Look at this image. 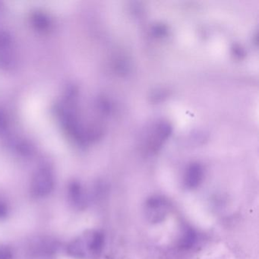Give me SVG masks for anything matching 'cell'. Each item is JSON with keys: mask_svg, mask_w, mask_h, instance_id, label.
Here are the masks:
<instances>
[{"mask_svg": "<svg viewBox=\"0 0 259 259\" xmlns=\"http://www.w3.org/2000/svg\"><path fill=\"white\" fill-rule=\"evenodd\" d=\"M55 187L54 172L48 167L41 168L37 171L31 183V192L33 196L44 198L49 196Z\"/></svg>", "mask_w": 259, "mask_h": 259, "instance_id": "obj_1", "label": "cell"}, {"mask_svg": "<svg viewBox=\"0 0 259 259\" xmlns=\"http://www.w3.org/2000/svg\"><path fill=\"white\" fill-rule=\"evenodd\" d=\"M168 211L169 203L163 197H151L145 203V217L152 224L162 222L166 218Z\"/></svg>", "mask_w": 259, "mask_h": 259, "instance_id": "obj_2", "label": "cell"}, {"mask_svg": "<svg viewBox=\"0 0 259 259\" xmlns=\"http://www.w3.org/2000/svg\"><path fill=\"white\" fill-rule=\"evenodd\" d=\"M59 248L60 244L57 239L50 236H38L31 241L28 251L34 257H46L55 254Z\"/></svg>", "mask_w": 259, "mask_h": 259, "instance_id": "obj_3", "label": "cell"}, {"mask_svg": "<svg viewBox=\"0 0 259 259\" xmlns=\"http://www.w3.org/2000/svg\"><path fill=\"white\" fill-rule=\"evenodd\" d=\"M68 199L74 207L84 208L87 204L88 198L85 190L78 182H72L68 186Z\"/></svg>", "mask_w": 259, "mask_h": 259, "instance_id": "obj_4", "label": "cell"}, {"mask_svg": "<svg viewBox=\"0 0 259 259\" xmlns=\"http://www.w3.org/2000/svg\"><path fill=\"white\" fill-rule=\"evenodd\" d=\"M204 178V169L198 163L189 165L186 169L184 177L185 186L187 189H194L198 187Z\"/></svg>", "mask_w": 259, "mask_h": 259, "instance_id": "obj_5", "label": "cell"}, {"mask_svg": "<svg viewBox=\"0 0 259 259\" xmlns=\"http://www.w3.org/2000/svg\"><path fill=\"white\" fill-rule=\"evenodd\" d=\"M67 253L75 259H84L90 256L84 236L77 238L67 245Z\"/></svg>", "mask_w": 259, "mask_h": 259, "instance_id": "obj_6", "label": "cell"}, {"mask_svg": "<svg viewBox=\"0 0 259 259\" xmlns=\"http://www.w3.org/2000/svg\"><path fill=\"white\" fill-rule=\"evenodd\" d=\"M90 256L97 255L102 251L104 246V235L99 231H92L84 235Z\"/></svg>", "mask_w": 259, "mask_h": 259, "instance_id": "obj_7", "label": "cell"}, {"mask_svg": "<svg viewBox=\"0 0 259 259\" xmlns=\"http://www.w3.org/2000/svg\"><path fill=\"white\" fill-rule=\"evenodd\" d=\"M197 240L196 233L192 229L185 230L183 237L180 239V246L184 248H190L195 245Z\"/></svg>", "mask_w": 259, "mask_h": 259, "instance_id": "obj_8", "label": "cell"}, {"mask_svg": "<svg viewBox=\"0 0 259 259\" xmlns=\"http://www.w3.org/2000/svg\"><path fill=\"white\" fill-rule=\"evenodd\" d=\"M10 213V204L7 202L5 198L0 197V221L7 219Z\"/></svg>", "mask_w": 259, "mask_h": 259, "instance_id": "obj_9", "label": "cell"}, {"mask_svg": "<svg viewBox=\"0 0 259 259\" xmlns=\"http://www.w3.org/2000/svg\"><path fill=\"white\" fill-rule=\"evenodd\" d=\"M0 259H15L13 248L7 245H0Z\"/></svg>", "mask_w": 259, "mask_h": 259, "instance_id": "obj_10", "label": "cell"}, {"mask_svg": "<svg viewBox=\"0 0 259 259\" xmlns=\"http://www.w3.org/2000/svg\"><path fill=\"white\" fill-rule=\"evenodd\" d=\"M153 32H154V35L158 36V37L164 36L166 34V27L163 25H157V26L154 27Z\"/></svg>", "mask_w": 259, "mask_h": 259, "instance_id": "obj_11", "label": "cell"}, {"mask_svg": "<svg viewBox=\"0 0 259 259\" xmlns=\"http://www.w3.org/2000/svg\"><path fill=\"white\" fill-rule=\"evenodd\" d=\"M233 51H234L235 54H236V56H238V57H241V56L243 55V51H242V49L241 48H236V47H235Z\"/></svg>", "mask_w": 259, "mask_h": 259, "instance_id": "obj_12", "label": "cell"}]
</instances>
